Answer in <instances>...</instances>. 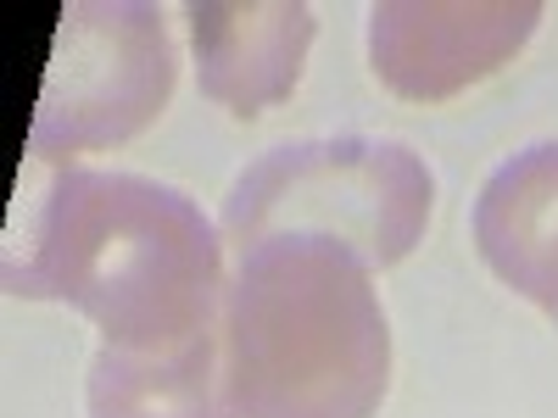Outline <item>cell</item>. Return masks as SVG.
<instances>
[{"instance_id":"cell-1","label":"cell","mask_w":558,"mask_h":418,"mask_svg":"<svg viewBox=\"0 0 558 418\" xmlns=\"http://www.w3.org/2000/svg\"><path fill=\"white\" fill-rule=\"evenodd\" d=\"M223 241L191 196L140 173L62 168L34 207L23 251H7V291L68 302L101 346L162 352L223 312Z\"/></svg>"},{"instance_id":"cell-2","label":"cell","mask_w":558,"mask_h":418,"mask_svg":"<svg viewBox=\"0 0 558 418\" xmlns=\"http://www.w3.org/2000/svg\"><path fill=\"white\" fill-rule=\"evenodd\" d=\"M336 241H268L223 285L218 341L235 418H375L391 330L375 279Z\"/></svg>"},{"instance_id":"cell-3","label":"cell","mask_w":558,"mask_h":418,"mask_svg":"<svg viewBox=\"0 0 558 418\" xmlns=\"http://www.w3.org/2000/svg\"><path fill=\"white\" fill-rule=\"evenodd\" d=\"M430 201V168L397 139H296L252 162L223 196V246L246 257L268 241H336L368 268H391L425 241Z\"/></svg>"},{"instance_id":"cell-4","label":"cell","mask_w":558,"mask_h":418,"mask_svg":"<svg viewBox=\"0 0 558 418\" xmlns=\"http://www.w3.org/2000/svg\"><path fill=\"white\" fill-rule=\"evenodd\" d=\"M173 96V45L146 0H78L57 23L28 151L57 162L140 134Z\"/></svg>"},{"instance_id":"cell-5","label":"cell","mask_w":558,"mask_h":418,"mask_svg":"<svg viewBox=\"0 0 558 418\" xmlns=\"http://www.w3.org/2000/svg\"><path fill=\"white\" fill-rule=\"evenodd\" d=\"M542 23L536 0H386L368 12V67L402 101H452Z\"/></svg>"},{"instance_id":"cell-6","label":"cell","mask_w":558,"mask_h":418,"mask_svg":"<svg viewBox=\"0 0 558 418\" xmlns=\"http://www.w3.org/2000/svg\"><path fill=\"white\" fill-rule=\"evenodd\" d=\"M202 96L235 118L268 112L296 89L313 45V7L296 0H196L184 7Z\"/></svg>"},{"instance_id":"cell-7","label":"cell","mask_w":558,"mask_h":418,"mask_svg":"<svg viewBox=\"0 0 558 418\" xmlns=\"http://www.w3.org/2000/svg\"><path fill=\"white\" fill-rule=\"evenodd\" d=\"M475 251L514 296L558 318V139L492 168L475 196Z\"/></svg>"},{"instance_id":"cell-8","label":"cell","mask_w":558,"mask_h":418,"mask_svg":"<svg viewBox=\"0 0 558 418\" xmlns=\"http://www.w3.org/2000/svg\"><path fill=\"white\" fill-rule=\"evenodd\" d=\"M89 418H235L218 323L162 352L101 346L89 362Z\"/></svg>"}]
</instances>
